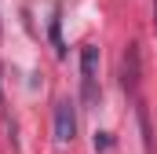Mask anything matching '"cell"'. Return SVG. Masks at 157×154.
<instances>
[{
    "instance_id": "3",
    "label": "cell",
    "mask_w": 157,
    "mask_h": 154,
    "mask_svg": "<svg viewBox=\"0 0 157 154\" xmlns=\"http://www.w3.org/2000/svg\"><path fill=\"white\" fill-rule=\"evenodd\" d=\"M154 30H157V0H154Z\"/></svg>"
},
{
    "instance_id": "2",
    "label": "cell",
    "mask_w": 157,
    "mask_h": 154,
    "mask_svg": "<svg viewBox=\"0 0 157 154\" xmlns=\"http://www.w3.org/2000/svg\"><path fill=\"white\" fill-rule=\"evenodd\" d=\"M73 136H77V114H73V103L62 99L55 107V140L59 143H70Z\"/></svg>"
},
{
    "instance_id": "1",
    "label": "cell",
    "mask_w": 157,
    "mask_h": 154,
    "mask_svg": "<svg viewBox=\"0 0 157 154\" xmlns=\"http://www.w3.org/2000/svg\"><path fill=\"white\" fill-rule=\"evenodd\" d=\"M80 99L88 107L99 103V48L95 44L80 51Z\"/></svg>"
}]
</instances>
